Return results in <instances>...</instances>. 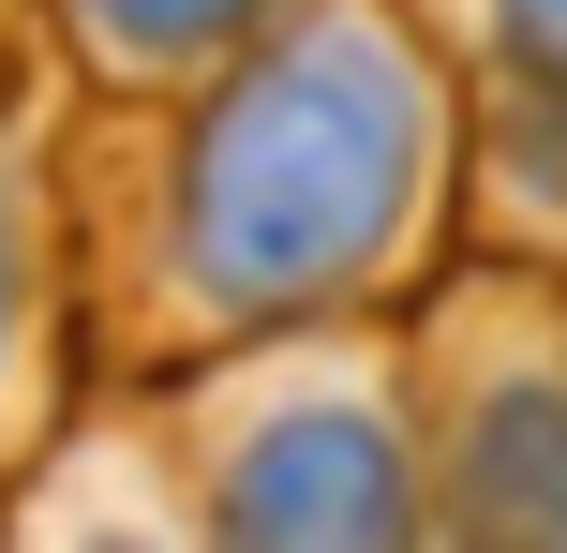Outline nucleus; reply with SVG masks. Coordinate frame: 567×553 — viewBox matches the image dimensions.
<instances>
[{
    "instance_id": "obj_1",
    "label": "nucleus",
    "mask_w": 567,
    "mask_h": 553,
    "mask_svg": "<svg viewBox=\"0 0 567 553\" xmlns=\"http://www.w3.org/2000/svg\"><path fill=\"white\" fill-rule=\"evenodd\" d=\"M225 524L239 553H389V464H373V434H284Z\"/></svg>"
},
{
    "instance_id": "obj_2",
    "label": "nucleus",
    "mask_w": 567,
    "mask_h": 553,
    "mask_svg": "<svg viewBox=\"0 0 567 553\" xmlns=\"http://www.w3.org/2000/svg\"><path fill=\"white\" fill-rule=\"evenodd\" d=\"M150 16H195V0H150Z\"/></svg>"
}]
</instances>
